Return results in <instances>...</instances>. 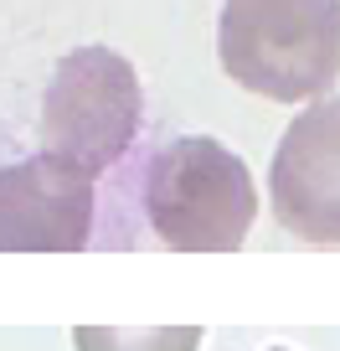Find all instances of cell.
Returning <instances> with one entry per match:
<instances>
[{
	"instance_id": "cell-1",
	"label": "cell",
	"mask_w": 340,
	"mask_h": 351,
	"mask_svg": "<svg viewBox=\"0 0 340 351\" xmlns=\"http://www.w3.org/2000/svg\"><path fill=\"white\" fill-rule=\"evenodd\" d=\"M217 57L232 83L268 104L325 99L340 77V0H227Z\"/></svg>"
},
{
	"instance_id": "cell-2",
	"label": "cell",
	"mask_w": 340,
	"mask_h": 351,
	"mask_svg": "<svg viewBox=\"0 0 340 351\" xmlns=\"http://www.w3.org/2000/svg\"><path fill=\"white\" fill-rule=\"evenodd\" d=\"M144 217L165 248L232 253L258 217L252 171L211 134H181L160 145L144 171Z\"/></svg>"
},
{
	"instance_id": "cell-3",
	"label": "cell",
	"mask_w": 340,
	"mask_h": 351,
	"mask_svg": "<svg viewBox=\"0 0 340 351\" xmlns=\"http://www.w3.org/2000/svg\"><path fill=\"white\" fill-rule=\"evenodd\" d=\"M144 119L140 77L109 47H77L57 62L42 93V150L99 181L134 145Z\"/></svg>"
},
{
	"instance_id": "cell-4",
	"label": "cell",
	"mask_w": 340,
	"mask_h": 351,
	"mask_svg": "<svg viewBox=\"0 0 340 351\" xmlns=\"http://www.w3.org/2000/svg\"><path fill=\"white\" fill-rule=\"evenodd\" d=\"M268 202L284 232L335 248L340 243V99H319L284 130L268 171Z\"/></svg>"
},
{
	"instance_id": "cell-5",
	"label": "cell",
	"mask_w": 340,
	"mask_h": 351,
	"mask_svg": "<svg viewBox=\"0 0 340 351\" xmlns=\"http://www.w3.org/2000/svg\"><path fill=\"white\" fill-rule=\"evenodd\" d=\"M93 176L57 155L0 171V253H77L93 238Z\"/></svg>"
},
{
	"instance_id": "cell-6",
	"label": "cell",
	"mask_w": 340,
	"mask_h": 351,
	"mask_svg": "<svg viewBox=\"0 0 340 351\" xmlns=\"http://www.w3.org/2000/svg\"><path fill=\"white\" fill-rule=\"evenodd\" d=\"M77 351H196L201 330L196 326H165V330H103V326H77L73 330Z\"/></svg>"
},
{
	"instance_id": "cell-7",
	"label": "cell",
	"mask_w": 340,
	"mask_h": 351,
	"mask_svg": "<svg viewBox=\"0 0 340 351\" xmlns=\"http://www.w3.org/2000/svg\"><path fill=\"white\" fill-rule=\"evenodd\" d=\"M268 351H289V346H268Z\"/></svg>"
}]
</instances>
